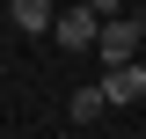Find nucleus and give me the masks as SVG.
<instances>
[{
    "label": "nucleus",
    "instance_id": "39448f33",
    "mask_svg": "<svg viewBox=\"0 0 146 139\" xmlns=\"http://www.w3.org/2000/svg\"><path fill=\"white\" fill-rule=\"evenodd\" d=\"M73 124H95V117H102V110H110V95H102V81H73Z\"/></svg>",
    "mask_w": 146,
    "mask_h": 139
},
{
    "label": "nucleus",
    "instance_id": "f03ea898",
    "mask_svg": "<svg viewBox=\"0 0 146 139\" xmlns=\"http://www.w3.org/2000/svg\"><path fill=\"white\" fill-rule=\"evenodd\" d=\"M102 22H110L102 7H66L51 37H58V44H66V51H95V44H102Z\"/></svg>",
    "mask_w": 146,
    "mask_h": 139
},
{
    "label": "nucleus",
    "instance_id": "f257e3e1",
    "mask_svg": "<svg viewBox=\"0 0 146 139\" xmlns=\"http://www.w3.org/2000/svg\"><path fill=\"white\" fill-rule=\"evenodd\" d=\"M139 44H146V22H139V15H131V22H102V44H95L102 73H110V66H139Z\"/></svg>",
    "mask_w": 146,
    "mask_h": 139
},
{
    "label": "nucleus",
    "instance_id": "7ed1b4c3",
    "mask_svg": "<svg viewBox=\"0 0 146 139\" xmlns=\"http://www.w3.org/2000/svg\"><path fill=\"white\" fill-rule=\"evenodd\" d=\"M102 95H110V110H146V66H110Z\"/></svg>",
    "mask_w": 146,
    "mask_h": 139
},
{
    "label": "nucleus",
    "instance_id": "20e7f679",
    "mask_svg": "<svg viewBox=\"0 0 146 139\" xmlns=\"http://www.w3.org/2000/svg\"><path fill=\"white\" fill-rule=\"evenodd\" d=\"M7 22H15L22 37H44V29H58V7H44V0H15Z\"/></svg>",
    "mask_w": 146,
    "mask_h": 139
}]
</instances>
